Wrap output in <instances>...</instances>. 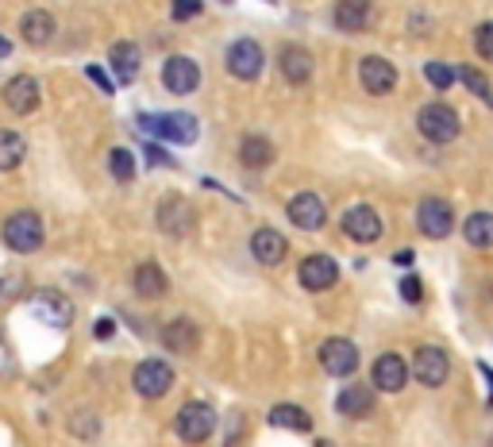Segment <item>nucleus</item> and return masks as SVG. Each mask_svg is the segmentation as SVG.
I'll return each mask as SVG.
<instances>
[{
    "mask_svg": "<svg viewBox=\"0 0 493 447\" xmlns=\"http://www.w3.org/2000/svg\"><path fill=\"white\" fill-rule=\"evenodd\" d=\"M224 62H228V74H231V78L255 81V78L266 70V54H263V47H258L255 39H236V42L228 47Z\"/></svg>",
    "mask_w": 493,
    "mask_h": 447,
    "instance_id": "obj_6",
    "label": "nucleus"
},
{
    "mask_svg": "<svg viewBox=\"0 0 493 447\" xmlns=\"http://www.w3.org/2000/svg\"><path fill=\"white\" fill-rule=\"evenodd\" d=\"M416 127H420V135H424L428 143H451L462 132L459 112L451 105H424V108H420V116H416Z\"/></svg>",
    "mask_w": 493,
    "mask_h": 447,
    "instance_id": "obj_2",
    "label": "nucleus"
},
{
    "mask_svg": "<svg viewBox=\"0 0 493 447\" xmlns=\"http://www.w3.org/2000/svg\"><path fill=\"white\" fill-rule=\"evenodd\" d=\"M297 278H301V285H304L309 293H324V290H331V285L340 282V266H336V258L321 251V255L301 258Z\"/></svg>",
    "mask_w": 493,
    "mask_h": 447,
    "instance_id": "obj_10",
    "label": "nucleus"
},
{
    "mask_svg": "<svg viewBox=\"0 0 493 447\" xmlns=\"http://www.w3.org/2000/svg\"><path fill=\"white\" fill-rule=\"evenodd\" d=\"M278 70H282V78H285L289 85H304V81L312 78L316 62H312V54L304 51V47H282V54H278Z\"/></svg>",
    "mask_w": 493,
    "mask_h": 447,
    "instance_id": "obj_20",
    "label": "nucleus"
},
{
    "mask_svg": "<svg viewBox=\"0 0 493 447\" xmlns=\"http://www.w3.org/2000/svg\"><path fill=\"white\" fill-rule=\"evenodd\" d=\"M474 47H478V54H482L486 62H493V20L474 32Z\"/></svg>",
    "mask_w": 493,
    "mask_h": 447,
    "instance_id": "obj_35",
    "label": "nucleus"
},
{
    "mask_svg": "<svg viewBox=\"0 0 493 447\" xmlns=\"http://www.w3.org/2000/svg\"><path fill=\"white\" fill-rule=\"evenodd\" d=\"M35 312L42 316V321H51L54 328H66V324H70V316H74V309H70V301H66L62 293H54V290H47V293H39V297H35Z\"/></svg>",
    "mask_w": 493,
    "mask_h": 447,
    "instance_id": "obj_27",
    "label": "nucleus"
},
{
    "mask_svg": "<svg viewBox=\"0 0 493 447\" xmlns=\"http://www.w3.org/2000/svg\"><path fill=\"white\" fill-rule=\"evenodd\" d=\"M343 232H347V239H355V243H374L382 236V216L374 212L370 205H355V209L343 212Z\"/></svg>",
    "mask_w": 493,
    "mask_h": 447,
    "instance_id": "obj_16",
    "label": "nucleus"
},
{
    "mask_svg": "<svg viewBox=\"0 0 493 447\" xmlns=\"http://www.w3.org/2000/svg\"><path fill=\"white\" fill-rule=\"evenodd\" d=\"M321 367L331 374V378H351L358 370V348L351 340H324L321 343Z\"/></svg>",
    "mask_w": 493,
    "mask_h": 447,
    "instance_id": "obj_12",
    "label": "nucleus"
},
{
    "mask_svg": "<svg viewBox=\"0 0 493 447\" xmlns=\"http://www.w3.org/2000/svg\"><path fill=\"white\" fill-rule=\"evenodd\" d=\"M413 374L420 386L440 389L447 382V374H451V359H447V351L436 348V343H424V348H416V355H413Z\"/></svg>",
    "mask_w": 493,
    "mask_h": 447,
    "instance_id": "obj_7",
    "label": "nucleus"
},
{
    "mask_svg": "<svg viewBox=\"0 0 493 447\" xmlns=\"http://www.w3.org/2000/svg\"><path fill=\"white\" fill-rule=\"evenodd\" d=\"M401 297H405V301H420V297H424V285H420L416 274H409V278H401Z\"/></svg>",
    "mask_w": 493,
    "mask_h": 447,
    "instance_id": "obj_38",
    "label": "nucleus"
},
{
    "mask_svg": "<svg viewBox=\"0 0 493 447\" xmlns=\"http://www.w3.org/2000/svg\"><path fill=\"white\" fill-rule=\"evenodd\" d=\"M374 389H382V394H401L405 382H409V367H405V359L394 355V351H386L374 359Z\"/></svg>",
    "mask_w": 493,
    "mask_h": 447,
    "instance_id": "obj_15",
    "label": "nucleus"
},
{
    "mask_svg": "<svg viewBox=\"0 0 493 447\" xmlns=\"http://www.w3.org/2000/svg\"><path fill=\"white\" fill-rule=\"evenodd\" d=\"M58 32V23L47 8H32V12H23V20H20V35L32 42V47H42V42H51Z\"/></svg>",
    "mask_w": 493,
    "mask_h": 447,
    "instance_id": "obj_23",
    "label": "nucleus"
},
{
    "mask_svg": "<svg viewBox=\"0 0 493 447\" xmlns=\"http://www.w3.org/2000/svg\"><path fill=\"white\" fill-rule=\"evenodd\" d=\"M108 170H112L116 182H132V178H135V154L124 151V147L108 151Z\"/></svg>",
    "mask_w": 493,
    "mask_h": 447,
    "instance_id": "obj_33",
    "label": "nucleus"
},
{
    "mask_svg": "<svg viewBox=\"0 0 493 447\" xmlns=\"http://www.w3.org/2000/svg\"><path fill=\"white\" fill-rule=\"evenodd\" d=\"M108 62H112V70H116V78L127 85V81H135L139 66H143V54H139L135 42H116V47L108 51Z\"/></svg>",
    "mask_w": 493,
    "mask_h": 447,
    "instance_id": "obj_25",
    "label": "nucleus"
},
{
    "mask_svg": "<svg viewBox=\"0 0 493 447\" xmlns=\"http://www.w3.org/2000/svg\"><path fill=\"white\" fill-rule=\"evenodd\" d=\"M462 236H467L470 247L489 251L493 247V212H470L467 224H462Z\"/></svg>",
    "mask_w": 493,
    "mask_h": 447,
    "instance_id": "obj_28",
    "label": "nucleus"
},
{
    "mask_svg": "<svg viewBox=\"0 0 493 447\" xmlns=\"http://www.w3.org/2000/svg\"><path fill=\"white\" fill-rule=\"evenodd\" d=\"M163 343L170 351H178V355H190L200 343V328L190 321V316H173V321L163 328Z\"/></svg>",
    "mask_w": 493,
    "mask_h": 447,
    "instance_id": "obj_21",
    "label": "nucleus"
},
{
    "mask_svg": "<svg viewBox=\"0 0 493 447\" xmlns=\"http://www.w3.org/2000/svg\"><path fill=\"white\" fill-rule=\"evenodd\" d=\"M459 78H462V85L478 97V100H486V105L493 108V85H489V78L482 74V70H474V66H459Z\"/></svg>",
    "mask_w": 493,
    "mask_h": 447,
    "instance_id": "obj_31",
    "label": "nucleus"
},
{
    "mask_svg": "<svg viewBox=\"0 0 493 447\" xmlns=\"http://www.w3.org/2000/svg\"><path fill=\"white\" fill-rule=\"evenodd\" d=\"M331 20H336L340 32H367L370 20H374V5L370 0H340L336 8H331Z\"/></svg>",
    "mask_w": 493,
    "mask_h": 447,
    "instance_id": "obj_17",
    "label": "nucleus"
},
{
    "mask_svg": "<svg viewBox=\"0 0 493 447\" xmlns=\"http://www.w3.org/2000/svg\"><path fill=\"white\" fill-rule=\"evenodd\" d=\"M285 216H289V224L301 228V232H316V228H324L328 209H324V200L316 197V193H297L285 205Z\"/></svg>",
    "mask_w": 493,
    "mask_h": 447,
    "instance_id": "obj_14",
    "label": "nucleus"
},
{
    "mask_svg": "<svg viewBox=\"0 0 493 447\" xmlns=\"http://www.w3.org/2000/svg\"><path fill=\"white\" fill-rule=\"evenodd\" d=\"M358 81L370 97H386L397 89V66L389 59H378V54H367V59L358 62Z\"/></svg>",
    "mask_w": 493,
    "mask_h": 447,
    "instance_id": "obj_9",
    "label": "nucleus"
},
{
    "mask_svg": "<svg viewBox=\"0 0 493 447\" xmlns=\"http://www.w3.org/2000/svg\"><path fill=\"white\" fill-rule=\"evenodd\" d=\"M39 100H42V93H39V81H35V78L20 74V78H12V81L5 85V105H8L12 112H35Z\"/></svg>",
    "mask_w": 493,
    "mask_h": 447,
    "instance_id": "obj_19",
    "label": "nucleus"
},
{
    "mask_svg": "<svg viewBox=\"0 0 493 447\" xmlns=\"http://www.w3.org/2000/svg\"><path fill=\"white\" fill-rule=\"evenodd\" d=\"M251 255H255V263H263V266H278L289 255V243L282 232H274V228H258L251 236Z\"/></svg>",
    "mask_w": 493,
    "mask_h": 447,
    "instance_id": "obj_18",
    "label": "nucleus"
},
{
    "mask_svg": "<svg viewBox=\"0 0 493 447\" xmlns=\"http://www.w3.org/2000/svg\"><path fill=\"white\" fill-rule=\"evenodd\" d=\"M416 224L428 239H447L455 232V209L443 197H424L416 209Z\"/></svg>",
    "mask_w": 493,
    "mask_h": 447,
    "instance_id": "obj_8",
    "label": "nucleus"
},
{
    "mask_svg": "<svg viewBox=\"0 0 493 447\" xmlns=\"http://www.w3.org/2000/svg\"><path fill=\"white\" fill-rule=\"evenodd\" d=\"M5 243L16 255H32L42 247V220L35 212H12L5 220Z\"/></svg>",
    "mask_w": 493,
    "mask_h": 447,
    "instance_id": "obj_4",
    "label": "nucleus"
},
{
    "mask_svg": "<svg viewBox=\"0 0 493 447\" xmlns=\"http://www.w3.org/2000/svg\"><path fill=\"white\" fill-rule=\"evenodd\" d=\"M139 127L147 135L170 139V143H193L197 139V120L190 116V112H170V116H151V112H143Z\"/></svg>",
    "mask_w": 493,
    "mask_h": 447,
    "instance_id": "obj_3",
    "label": "nucleus"
},
{
    "mask_svg": "<svg viewBox=\"0 0 493 447\" xmlns=\"http://www.w3.org/2000/svg\"><path fill=\"white\" fill-rule=\"evenodd\" d=\"M132 382H135V394H139V397L154 401V397L170 394V386H173V370H170V363H163V359H147V363H139V367H135Z\"/></svg>",
    "mask_w": 493,
    "mask_h": 447,
    "instance_id": "obj_11",
    "label": "nucleus"
},
{
    "mask_svg": "<svg viewBox=\"0 0 493 447\" xmlns=\"http://www.w3.org/2000/svg\"><path fill=\"white\" fill-rule=\"evenodd\" d=\"M316 447H331V443H328V440H321V443H316Z\"/></svg>",
    "mask_w": 493,
    "mask_h": 447,
    "instance_id": "obj_43",
    "label": "nucleus"
},
{
    "mask_svg": "<svg viewBox=\"0 0 493 447\" xmlns=\"http://www.w3.org/2000/svg\"><path fill=\"white\" fill-rule=\"evenodd\" d=\"M239 163L246 170H266L274 163V143L266 135H243L239 143Z\"/></svg>",
    "mask_w": 493,
    "mask_h": 447,
    "instance_id": "obj_24",
    "label": "nucleus"
},
{
    "mask_svg": "<svg viewBox=\"0 0 493 447\" xmlns=\"http://www.w3.org/2000/svg\"><path fill=\"white\" fill-rule=\"evenodd\" d=\"M8 51H12V42H8L5 35H0V54H8Z\"/></svg>",
    "mask_w": 493,
    "mask_h": 447,
    "instance_id": "obj_42",
    "label": "nucleus"
},
{
    "mask_svg": "<svg viewBox=\"0 0 493 447\" xmlns=\"http://www.w3.org/2000/svg\"><path fill=\"white\" fill-rule=\"evenodd\" d=\"M112 331H116V324H112V321H97V328H93V336H97V340H108V336H112Z\"/></svg>",
    "mask_w": 493,
    "mask_h": 447,
    "instance_id": "obj_40",
    "label": "nucleus"
},
{
    "mask_svg": "<svg viewBox=\"0 0 493 447\" xmlns=\"http://www.w3.org/2000/svg\"><path fill=\"white\" fill-rule=\"evenodd\" d=\"M27 154V143L20 132H8V127H0V170H16Z\"/></svg>",
    "mask_w": 493,
    "mask_h": 447,
    "instance_id": "obj_30",
    "label": "nucleus"
},
{
    "mask_svg": "<svg viewBox=\"0 0 493 447\" xmlns=\"http://www.w3.org/2000/svg\"><path fill=\"white\" fill-rule=\"evenodd\" d=\"M12 374H16V355H12L8 340L0 336V378H12Z\"/></svg>",
    "mask_w": 493,
    "mask_h": 447,
    "instance_id": "obj_37",
    "label": "nucleus"
},
{
    "mask_svg": "<svg viewBox=\"0 0 493 447\" xmlns=\"http://www.w3.org/2000/svg\"><path fill=\"white\" fill-rule=\"evenodd\" d=\"M270 424L274 428H289V432H309L312 428V416L304 413L301 405H274L270 409Z\"/></svg>",
    "mask_w": 493,
    "mask_h": 447,
    "instance_id": "obj_29",
    "label": "nucleus"
},
{
    "mask_svg": "<svg viewBox=\"0 0 493 447\" xmlns=\"http://www.w3.org/2000/svg\"><path fill=\"white\" fill-rule=\"evenodd\" d=\"M394 263H401V266H409V263H413V251H397V255H394Z\"/></svg>",
    "mask_w": 493,
    "mask_h": 447,
    "instance_id": "obj_41",
    "label": "nucleus"
},
{
    "mask_svg": "<svg viewBox=\"0 0 493 447\" xmlns=\"http://www.w3.org/2000/svg\"><path fill=\"white\" fill-rule=\"evenodd\" d=\"M85 74H89V81L97 85L100 93H108V97L116 93V81H112V78H108V74H105V70H100V66H85Z\"/></svg>",
    "mask_w": 493,
    "mask_h": 447,
    "instance_id": "obj_36",
    "label": "nucleus"
},
{
    "mask_svg": "<svg viewBox=\"0 0 493 447\" xmlns=\"http://www.w3.org/2000/svg\"><path fill=\"white\" fill-rule=\"evenodd\" d=\"M173 432H178L185 443L209 440L216 432V409L209 405V401H185V405L178 409V416H173Z\"/></svg>",
    "mask_w": 493,
    "mask_h": 447,
    "instance_id": "obj_1",
    "label": "nucleus"
},
{
    "mask_svg": "<svg viewBox=\"0 0 493 447\" xmlns=\"http://www.w3.org/2000/svg\"><path fill=\"white\" fill-rule=\"evenodd\" d=\"M163 85L173 97H190L197 85H200V66L185 54H173V59L163 62Z\"/></svg>",
    "mask_w": 493,
    "mask_h": 447,
    "instance_id": "obj_13",
    "label": "nucleus"
},
{
    "mask_svg": "<svg viewBox=\"0 0 493 447\" xmlns=\"http://www.w3.org/2000/svg\"><path fill=\"white\" fill-rule=\"evenodd\" d=\"M193 224H197V205L190 197L170 193L158 200V228H163L166 236H190Z\"/></svg>",
    "mask_w": 493,
    "mask_h": 447,
    "instance_id": "obj_5",
    "label": "nucleus"
},
{
    "mask_svg": "<svg viewBox=\"0 0 493 447\" xmlns=\"http://www.w3.org/2000/svg\"><path fill=\"white\" fill-rule=\"evenodd\" d=\"M200 12H205V5H200V0H173V5H170V16L173 20H197L200 16Z\"/></svg>",
    "mask_w": 493,
    "mask_h": 447,
    "instance_id": "obj_34",
    "label": "nucleus"
},
{
    "mask_svg": "<svg viewBox=\"0 0 493 447\" xmlns=\"http://www.w3.org/2000/svg\"><path fill=\"white\" fill-rule=\"evenodd\" d=\"M336 409H340L343 416H355V421H367V416L374 413V389L362 386V382L347 386L343 394L336 397Z\"/></svg>",
    "mask_w": 493,
    "mask_h": 447,
    "instance_id": "obj_22",
    "label": "nucleus"
},
{
    "mask_svg": "<svg viewBox=\"0 0 493 447\" xmlns=\"http://www.w3.org/2000/svg\"><path fill=\"white\" fill-rule=\"evenodd\" d=\"M147 158H151L154 166H170V163H173V158H170L166 151H158V147H147Z\"/></svg>",
    "mask_w": 493,
    "mask_h": 447,
    "instance_id": "obj_39",
    "label": "nucleus"
},
{
    "mask_svg": "<svg viewBox=\"0 0 493 447\" xmlns=\"http://www.w3.org/2000/svg\"><path fill=\"white\" fill-rule=\"evenodd\" d=\"M132 282H135V293L139 297H147V301H154V297H163L166 293V274H163V266L158 263H139L135 266V274H132Z\"/></svg>",
    "mask_w": 493,
    "mask_h": 447,
    "instance_id": "obj_26",
    "label": "nucleus"
},
{
    "mask_svg": "<svg viewBox=\"0 0 493 447\" xmlns=\"http://www.w3.org/2000/svg\"><path fill=\"white\" fill-rule=\"evenodd\" d=\"M424 78H428L432 89L447 93V89H451V85L459 81V66H447V62H428V66H424Z\"/></svg>",
    "mask_w": 493,
    "mask_h": 447,
    "instance_id": "obj_32",
    "label": "nucleus"
}]
</instances>
